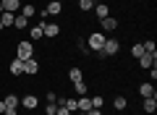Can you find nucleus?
<instances>
[{"label":"nucleus","mask_w":157,"mask_h":115,"mask_svg":"<svg viewBox=\"0 0 157 115\" xmlns=\"http://www.w3.org/2000/svg\"><path fill=\"white\" fill-rule=\"evenodd\" d=\"M55 115H71V110H68V107H63V105H58V110H55Z\"/></svg>","instance_id":"28"},{"label":"nucleus","mask_w":157,"mask_h":115,"mask_svg":"<svg viewBox=\"0 0 157 115\" xmlns=\"http://www.w3.org/2000/svg\"><path fill=\"white\" fill-rule=\"evenodd\" d=\"M55 3H63V0H55Z\"/></svg>","instance_id":"35"},{"label":"nucleus","mask_w":157,"mask_h":115,"mask_svg":"<svg viewBox=\"0 0 157 115\" xmlns=\"http://www.w3.org/2000/svg\"><path fill=\"white\" fill-rule=\"evenodd\" d=\"M105 39H107V34H102V32H92V34H89V47H86V50H92V52H100L102 44H105Z\"/></svg>","instance_id":"2"},{"label":"nucleus","mask_w":157,"mask_h":115,"mask_svg":"<svg viewBox=\"0 0 157 115\" xmlns=\"http://www.w3.org/2000/svg\"><path fill=\"white\" fill-rule=\"evenodd\" d=\"M0 32H3V24H0Z\"/></svg>","instance_id":"33"},{"label":"nucleus","mask_w":157,"mask_h":115,"mask_svg":"<svg viewBox=\"0 0 157 115\" xmlns=\"http://www.w3.org/2000/svg\"><path fill=\"white\" fill-rule=\"evenodd\" d=\"M58 110V102H45V115H55Z\"/></svg>","instance_id":"24"},{"label":"nucleus","mask_w":157,"mask_h":115,"mask_svg":"<svg viewBox=\"0 0 157 115\" xmlns=\"http://www.w3.org/2000/svg\"><path fill=\"white\" fill-rule=\"evenodd\" d=\"M60 11H63V3L50 0V3H47V8H45V16H60Z\"/></svg>","instance_id":"10"},{"label":"nucleus","mask_w":157,"mask_h":115,"mask_svg":"<svg viewBox=\"0 0 157 115\" xmlns=\"http://www.w3.org/2000/svg\"><path fill=\"white\" fill-rule=\"evenodd\" d=\"M34 13H37V8H34L32 3H26V6H21V16H26V18H32Z\"/></svg>","instance_id":"19"},{"label":"nucleus","mask_w":157,"mask_h":115,"mask_svg":"<svg viewBox=\"0 0 157 115\" xmlns=\"http://www.w3.org/2000/svg\"><path fill=\"white\" fill-rule=\"evenodd\" d=\"M42 34H45V37H58V34H60V26H58V24H47V18L45 21H42Z\"/></svg>","instance_id":"5"},{"label":"nucleus","mask_w":157,"mask_h":115,"mask_svg":"<svg viewBox=\"0 0 157 115\" xmlns=\"http://www.w3.org/2000/svg\"><path fill=\"white\" fill-rule=\"evenodd\" d=\"M26 21H29V18L18 13V16H16V21H13V26H16V29H26Z\"/></svg>","instance_id":"23"},{"label":"nucleus","mask_w":157,"mask_h":115,"mask_svg":"<svg viewBox=\"0 0 157 115\" xmlns=\"http://www.w3.org/2000/svg\"><path fill=\"white\" fill-rule=\"evenodd\" d=\"M68 81H71V84L84 81V73H81V68H71V71H68Z\"/></svg>","instance_id":"15"},{"label":"nucleus","mask_w":157,"mask_h":115,"mask_svg":"<svg viewBox=\"0 0 157 115\" xmlns=\"http://www.w3.org/2000/svg\"><path fill=\"white\" fill-rule=\"evenodd\" d=\"M47 102H58V94L55 92H47Z\"/></svg>","instance_id":"30"},{"label":"nucleus","mask_w":157,"mask_h":115,"mask_svg":"<svg viewBox=\"0 0 157 115\" xmlns=\"http://www.w3.org/2000/svg\"><path fill=\"white\" fill-rule=\"evenodd\" d=\"M8 71H11L13 76H24V60H21V58H13L11 66H8Z\"/></svg>","instance_id":"9"},{"label":"nucleus","mask_w":157,"mask_h":115,"mask_svg":"<svg viewBox=\"0 0 157 115\" xmlns=\"http://www.w3.org/2000/svg\"><path fill=\"white\" fill-rule=\"evenodd\" d=\"M6 113V102H3V99H0V115Z\"/></svg>","instance_id":"32"},{"label":"nucleus","mask_w":157,"mask_h":115,"mask_svg":"<svg viewBox=\"0 0 157 115\" xmlns=\"http://www.w3.org/2000/svg\"><path fill=\"white\" fill-rule=\"evenodd\" d=\"M3 115H18V107H6V113Z\"/></svg>","instance_id":"29"},{"label":"nucleus","mask_w":157,"mask_h":115,"mask_svg":"<svg viewBox=\"0 0 157 115\" xmlns=\"http://www.w3.org/2000/svg\"><path fill=\"white\" fill-rule=\"evenodd\" d=\"M131 55H134V58H141V55H144V44H134Z\"/></svg>","instance_id":"26"},{"label":"nucleus","mask_w":157,"mask_h":115,"mask_svg":"<svg viewBox=\"0 0 157 115\" xmlns=\"http://www.w3.org/2000/svg\"><path fill=\"white\" fill-rule=\"evenodd\" d=\"M92 107L102 110V107H105V97H92Z\"/></svg>","instance_id":"25"},{"label":"nucleus","mask_w":157,"mask_h":115,"mask_svg":"<svg viewBox=\"0 0 157 115\" xmlns=\"http://www.w3.org/2000/svg\"><path fill=\"white\" fill-rule=\"evenodd\" d=\"M29 37H32V39H45V34H42V24H39V26H32Z\"/></svg>","instance_id":"21"},{"label":"nucleus","mask_w":157,"mask_h":115,"mask_svg":"<svg viewBox=\"0 0 157 115\" xmlns=\"http://www.w3.org/2000/svg\"><path fill=\"white\" fill-rule=\"evenodd\" d=\"M24 73H29V76H37V73H39V63H37V58H29V60H24Z\"/></svg>","instance_id":"6"},{"label":"nucleus","mask_w":157,"mask_h":115,"mask_svg":"<svg viewBox=\"0 0 157 115\" xmlns=\"http://www.w3.org/2000/svg\"><path fill=\"white\" fill-rule=\"evenodd\" d=\"M76 3H78V0H76Z\"/></svg>","instance_id":"36"},{"label":"nucleus","mask_w":157,"mask_h":115,"mask_svg":"<svg viewBox=\"0 0 157 115\" xmlns=\"http://www.w3.org/2000/svg\"><path fill=\"white\" fill-rule=\"evenodd\" d=\"M84 115H102V110H97V107H92L89 113H84Z\"/></svg>","instance_id":"31"},{"label":"nucleus","mask_w":157,"mask_h":115,"mask_svg":"<svg viewBox=\"0 0 157 115\" xmlns=\"http://www.w3.org/2000/svg\"><path fill=\"white\" fill-rule=\"evenodd\" d=\"M139 94L141 97H155V86H152V81H144L139 86Z\"/></svg>","instance_id":"14"},{"label":"nucleus","mask_w":157,"mask_h":115,"mask_svg":"<svg viewBox=\"0 0 157 115\" xmlns=\"http://www.w3.org/2000/svg\"><path fill=\"white\" fill-rule=\"evenodd\" d=\"M0 6H3V11H8V13H18L21 11V0H0Z\"/></svg>","instance_id":"7"},{"label":"nucleus","mask_w":157,"mask_h":115,"mask_svg":"<svg viewBox=\"0 0 157 115\" xmlns=\"http://www.w3.org/2000/svg\"><path fill=\"white\" fill-rule=\"evenodd\" d=\"M100 24H102V34H113L118 29V21L113 16H105V18H100Z\"/></svg>","instance_id":"4"},{"label":"nucleus","mask_w":157,"mask_h":115,"mask_svg":"<svg viewBox=\"0 0 157 115\" xmlns=\"http://www.w3.org/2000/svg\"><path fill=\"white\" fill-rule=\"evenodd\" d=\"M73 89H76V94H78V97L89 94V89H86V84H84V81H76V84H73Z\"/></svg>","instance_id":"20"},{"label":"nucleus","mask_w":157,"mask_h":115,"mask_svg":"<svg viewBox=\"0 0 157 115\" xmlns=\"http://www.w3.org/2000/svg\"><path fill=\"white\" fill-rule=\"evenodd\" d=\"M118 50H121V42H118L115 37H107V39H105V44H102V50H100V52L105 55V58H110V55H118Z\"/></svg>","instance_id":"3"},{"label":"nucleus","mask_w":157,"mask_h":115,"mask_svg":"<svg viewBox=\"0 0 157 115\" xmlns=\"http://www.w3.org/2000/svg\"><path fill=\"white\" fill-rule=\"evenodd\" d=\"M144 52H152V55H155V42H152V39H149V42H144Z\"/></svg>","instance_id":"27"},{"label":"nucleus","mask_w":157,"mask_h":115,"mask_svg":"<svg viewBox=\"0 0 157 115\" xmlns=\"http://www.w3.org/2000/svg\"><path fill=\"white\" fill-rule=\"evenodd\" d=\"M21 107H26V110H34V107H39V99L34 97V94H26V97H21Z\"/></svg>","instance_id":"11"},{"label":"nucleus","mask_w":157,"mask_h":115,"mask_svg":"<svg viewBox=\"0 0 157 115\" xmlns=\"http://www.w3.org/2000/svg\"><path fill=\"white\" fill-rule=\"evenodd\" d=\"M13 21H16V13H8V11H3V13H0V24H3V29L13 26Z\"/></svg>","instance_id":"13"},{"label":"nucleus","mask_w":157,"mask_h":115,"mask_svg":"<svg viewBox=\"0 0 157 115\" xmlns=\"http://www.w3.org/2000/svg\"><path fill=\"white\" fill-rule=\"evenodd\" d=\"M3 102H6V107H18V105H21V99H18L16 94H6V99H3Z\"/></svg>","instance_id":"18"},{"label":"nucleus","mask_w":157,"mask_h":115,"mask_svg":"<svg viewBox=\"0 0 157 115\" xmlns=\"http://www.w3.org/2000/svg\"><path fill=\"white\" fill-rule=\"evenodd\" d=\"M0 13H3V6H0Z\"/></svg>","instance_id":"34"},{"label":"nucleus","mask_w":157,"mask_h":115,"mask_svg":"<svg viewBox=\"0 0 157 115\" xmlns=\"http://www.w3.org/2000/svg\"><path fill=\"white\" fill-rule=\"evenodd\" d=\"M139 66H141V68H152V66H157V55L144 52V55L139 58Z\"/></svg>","instance_id":"8"},{"label":"nucleus","mask_w":157,"mask_h":115,"mask_svg":"<svg viewBox=\"0 0 157 115\" xmlns=\"http://www.w3.org/2000/svg\"><path fill=\"white\" fill-rule=\"evenodd\" d=\"M16 58H21V60H29V58H34V44L29 42V39H21L16 47Z\"/></svg>","instance_id":"1"},{"label":"nucleus","mask_w":157,"mask_h":115,"mask_svg":"<svg viewBox=\"0 0 157 115\" xmlns=\"http://www.w3.org/2000/svg\"><path fill=\"white\" fill-rule=\"evenodd\" d=\"M155 110H157V99L155 97H144V113H155Z\"/></svg>","instance_id":"16"},{"label":"nucleus","mask_w":157,"mask_h":115,"mask_svg":"<svg viewBox=\"0 0 157 115\" xmlns=\"http://www.w3.org/2000/svg\"><path fill=\"white\" fill-rule=\"evenodd\" d=\"M92 11L97 13V18H105V16H110V6L107 3H94V8Z\"/></svg>","instance_id":"12"},{"label":"nucleus","mask_w":157,"mask_h":115,"mask_svg":"<svg viewBox=\"0 0 157 115\" xmlns=\"http://www.w3.org/2000/svg\"><path fill=\"white\" fill-rule=\"evenodd\" d=\"M92 8H94V0H78V11H92Z\"/></svg>","instance_id":"22"},{"label":"nucleus","mask_w":157,"mask_h":115,"mask_svg":"<svg viewBox=\"0 0 157 115\" xmlns=\"http://www.w3.org/2000/svg\"><path fill=\"white\" fill-rule=\"evenodd\" d=\"M113 107H115V110H126V107H128V99H126L123 94H118V97L113 99Z\"/></svg>","instance_id":"17"}]
</instances>
